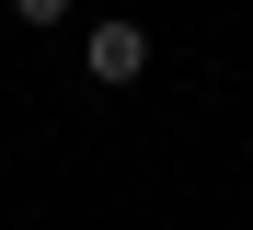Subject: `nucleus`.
I'll use <instances>...</instances> for the list:
<instances>
[{"mask_svg":"<svg viewBox=\"0 0 253 230\" xmlns=\"http://www.w3.org/2000/svg\"><path fill=\"white\" fill-rule=\"evenodd\" d=\"M81 58H92V81H115V92H126V81L150 69V35H138V23H92V46H81Z\"/></svg>","mask_w":253,"mask_h":230,"instance_id":"nucleus-1","label":"nucleus"}]
</instances>
